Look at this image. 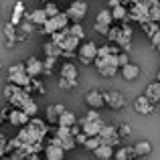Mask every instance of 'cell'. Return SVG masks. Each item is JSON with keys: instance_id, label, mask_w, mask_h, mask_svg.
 <instances>
[{"instance_id": "obj_51", "label": "cell", "mask_w": 160, "mask_h": 160, "mask_svg": "<svg viewBox=\"0 0 160 160\" xmlns=\"http://www.w3.org/2000/svg\"><path fill=\"white\" fill-rule=\"evenodd\" d=\"M156 81L160 83V69H158V73H156Z\"/></svg>"}, {"instance_id": "obj_2", "label": "cell", "mask_w": 160, "mask_h": 160, "mask_svg": "<svg viewBox=\"0 0 160 160\" xmlns=\"http://www.w3.org/2000/svg\"><path fill=\"white\" fill-rule=\"evenodd\" d=\"M98 51H99V47L93 41H85V43H81V47L77 49V57L83 65H91V63L98 59Z\"/></svg>"}, {"instance_id": "obj_53", "label": "cell", "mask_w": 160, "mask_h": 160, "mask_svg": "<svg viewBox=\"0 0 160 160\" xmlns=\"http://www.w3.org/2000/svg\"><path fill=\"white\" fill-rule=\"evenodd\" d=\"M61 2H63V0H61Z\"/></svg>"}, {"instance_id": "obj_48", "label": "cell", "mask_w": 160, "mask_h": 160, "mask_svg": "<svg viewBox=\"0 0 160 160\" xmlns=\"http://www.w3.org/2000/svg\"><path fill=\"white\" fill-rule=\"evenodd\" d=\"M24 160H41V156H39V154H27Z\"/></svg>"}, {"instance_id": "obj_6", "label": "cell", "mask_w": 160, "mask_h": 160, "mask_svg": "<svg viewBox=\"0 0 160 160\" xmlns=\"http://www.w3.org/2000/svg\"><path fill=\"white\" fill-rule=\"evenodd\" d=\"M103 124H106V122H89V120H85V118H81V120H79V128H81V132L87 134L89 138L99 136Z\"/></svg>"}, {"instance_id": "obj_24", "label": "cell", "mask_w": 160, "mask_h": 160, "mask_svg": "<svg viewBox=\"0 0 160 160\" xmlns=\"http://www.w3.org/2000/svg\"><path fill=\"white\" fill-rule=\"evenodd\" d=\"M20 109H22V112L27 113L28 118H37V112H39V106H37V102H35V99L31 98V99H28V102L24 103V106L20 108Z\"/></svg>"}, {"instance_id": "obj_9", "label": "cell", "mask_w": 160, "mask_h": 160, "mask_svg": "<svg viewBox=\"0 0 160 160\" xmlns=\"http://www.w3.org/2000/svg\"><path fill=\"white\" fill-rule=\"evenodd\" d=\"M8 122H10V126H14V128H24V126H28L31 118H28L27 113L22 112V109L12 108L10 113H8Z\"/></svg>"}, {"instance_id": "obj_23", "label": "cell", "mask_w": 160, "mask_h": 160, "mask_svg": "<svg viewBox=\"0 0 160 160\" xmlns=\"http://www.w3.org/2000/svg\"><path fill=\"white\" fill-rule=\"evenodd\" d=\"M43 49H45V55H47V57H53V59H59L63 55V49L59 47V45H55L53 41L51 43H45Z\"/></svg>"}, {"instance_id": "obj_47", "label": "cell", "mask_w": 160, "mask_h": 160, "mask_svg": "<svg viewBox=\"0 0 160 160\" xmlns=\"http://www.w3.org/2000/svg\"><path fill=\"white\" fill-rule=\"evenodd\" d=\"M120 0H108V8H109V10H112V8H116V6H120Z\"/></svg>"}, {"instance_id": "obj_37", "label": "cell", "mask_w": 160, "mask_h": 160, "mask_svg": "<svg viewBox=\"0 0 160 160\" xmlns=\"http://www.w3.org/2000/svg\"><path fill=\"white\" fill-rule=\"evenodd\" d=\"M128 63H130V57H128V53H126V51H122L120 55H118V65H120V69H122V67H126Z\"/></svg>"}, {"instance_id": "obj_38", "label": "cell", "mask_w": 160, "mask_h": 160, "mask_svg": "<svg viewBox=\"0 0 160 160\" xmlns=\"http://www.w3.org/2000/svg\"><path fill=\"white\" fill-rule=\"evenodd\" d=\"M43 63H45V73H51V71L55 69V63H57V59H53V57H47Z\"/></svg>"}, {"instance_id": "obj_17", "label": "cell", "mask_w": 160, "mask_h": 160, "mask_svg": "<svg viewBox=\"0 0 160 160\" xmlns=\"http://www.w3.org/2000/svg\"><path fill=\"white\" fill-rule=\"evenodd\" d=\"M144 95L150 99V102L156 106V103H160V83L158 81H154V83H150L148 87H146V91H144Z\"/></svg>"}, {"instance_id": "obj_46", "label": "cell", "mask_w": 160, "mask_h": 160, "mask_svg": "<svg viewBox=\"0 0 160 160\" xmlns=\"http://www.w3.org/2000/svg\"><path fill=\"white\" fill-rule=\"evenodd\" d=\"M108 47H109V53H112V55H120V53H122V49L118 47L116 43H113V45H109V43H108Z\"/></svg>"}, {"instance_id": "obj_39", "label": "cell", "mask_w": 160, "mask_h": 160, "mask_svg": "<svg viewBox=\"0 0 160 160\" xmlns=\"http://www.w3.org/2000/svg\"><path fill=\"white\" fill-rule=\"evenodd\" d=\"M57 85L61 87V89H73L75 87V83H71L69 79H63V77H59V81H57Z\"/></svg>"}, {"instance_id": "obj_11", "label": "cell", "mask_w": 160, "mask_h": 160, "mask_svg": "<svg viewBox=\"0 0 160 160\" xmlns=\"http://www.w3.org/2000/svg\"><path fill=\"white\" fill-rule=\"evenodd\" d=\"M134 109H136L140 116H148V113L154 112V103L150 102L144 93H142V95H138V98L134 99Z\"/></svg>"}, {"instance_id": "obj_42", "label": "cell", "mask_w": 160, "mask_h": 160, "mask_svg": "<svg viewBox=\"0 0 160 160\" xmlns=\"http://www.w3.org/2000/svg\"><path fill=\"white\" fill-rule=\"evenodd\" d=\"M31 89H37L39 93H45V91H47V89H45V85L39 81V79H32V85H31Z\"/></svg>"}, {"instance_id": "obj_12", "label": "cell", "mask_w": 160, "mask_h": 160, "mask_svg": "<svg viewBox=\"0 0 160 160\" xmlns=\"http://www.w3.org/2000/svg\"><path fill=\"white\" fill-rule=\"evenodd\" d=\"M27 20L28 22H32L35 27H45V22L49 20V16H47V12H45V8H35V10H31V12H27Z\"/></svg>"}, {"instance_id": "obj_30", "label": "cell", "mask_w": 160, "mask_h": 160, "mask_svg": "<svg viewBox=\"0 0 160 160\" xmlns=\"http://www.w3.org/2000/svg\"><path fill=\"white\" fill-rule=\"evenodd\" d=\"M69 32H71L73 37H77V39H81V41H83V37H85L81 22H73V24H69Z\"/></svg>"}, {"instance_id": "obj_34", "label": "cell", "mask_w": 160, "mask_h": 160, "mask_svg": "<svg viewBox=\"0 0 160 160\" xmlns=\"http://www.w3.org/2000/svg\"><path fill=\"white\" fill-rule=\"evenodd\" d=\"M55 136H57V138H67V136H73V134H71V128H65V126H59V128L55 130Z\"/></svg>"}, {"instance_id": "obj_25", "label": "cell", "mask_w": 160, "mask_h": 160, "mask_svg": "<svg viewBox=\"0 0 160 160\" xmlns=\"http://www.w3.org/2000/svg\"><path fill=\"white\" fill-rule=\"evenodd\" d=\"M112 16H113V20H122V22H126V18H128V8H126L124 4H120V6L112 8Z\"/></svg>"}, {"instance_id": "obj_1", "label": "cell", "mask_w": 160, "mask_h": 160, "mask_svg": "<svg viewBox=\"0 0 160 160\" xmlns=\"http://www.w3.org/2000/svg\"><path fill=\"white\" fill-rule=\"evenodd\" d=\"M69 16H67V12H61V14H57L55 18H49L47 22H45V27H41L43 28V35H49V37H53L55 32H59V31H65V28H69Z\"/></svg>"}, {"instance_id": "obj_26", "label": "cell", "mask_w": 160, "mask_h": 160, "mask_svg": "<svg viewBox=\"0 0 160 160\" xmlns=\"http://www.w3.org/2000/svg\"><path fill=\"white\" fill-rule=\"evenodd\" d=\"M24 73H27V65H24V63H12V65L8 67V77H14V75H24Z\"/></svg>"}, {"instance_id": "obj_7", "label": "cell", "mask_w": 160, "mask_h": 160, "mask_svg": "<svg viewBox=\"0 0 160 160\" xmlns=\"http://www.w3.org/2000/svg\"><path fill=\"white\" fill-rule=\"evenodd\" d=\"M85 103L89 106V109H99L106 106V98H103V91L91 89L85 93Z\"/></svg>"}, {"instance_id": "obj_21", "label": "cell", "mask_w": 160, "mask_h": 160, "mask_svg": "<svg viewBox=\"0 0 160 160\" xmlns=\"http://www.w3.org/2000/svg\"><path fill=\"white\" fill-rule=\"evenodd\" d=\"M112 22H113V16H112V10H109V8L98 12V16H95V24H102V27H112Z\"/></svg>"}, {"instance_id": "obj_36", "label": "cell", "mask_w": 160, "mask_h": 160, "mask_svg": "<svg viewBox=\"0 0 160 160\" xmlns=\"http://www.w3.org/2000/svg\"><path fill=\"white\" fill-rule=\"evenodd\" d=\"M85 120H89V122H103L98 109H89V112H87V116H85Z\"/></svg>"}, {"instance_id": "obj_18", "label": "cell", "mask_w": 160, "mask_h": 160, "mask_svg": "<svg viewBox=\"0 0 160 160\" xmlns=\"http://www.w3.org/2000/svg\"><path fill=\"white\" fill-rule=\"evenodd\" d=\"M57 126H65V128H73V126H77V116H75L73 112H69V109H65V112L59 116V124Z\"/></svg>"}, {"instance_id": "obj_32", "label": "cell", "mask_w": 160, "mask_h": 160, "mask_svg": "<svg viewBox=\"0 0 160 160\" xmlns=\"http://www.w3.org/2000/svg\"><path fill=\"white\" fill-rule=\"evenodd\" d=\"M45 12H47L49 18H55L57 14H61V10H59V6L55 2H47V4H45Z\"/></svg>"}, {"instance_id": "obj_4", "label": "cell", "mask_w": 160, "mask_h": 160, "mask_svg": "<svg viewBox=\"0 0 160 160\" xmlns=\"http://www.w3.org/2000/svg\"><path fill=\"white\" fill-rule=\"evenodd\" d=\"M128 18L136 20V22L144 24L150 20V14H148V6L146 4H130L128 8Z\"/></svg>"}, {"instance_id": "obj_15", "label": "cell", "mask_w": 160, "mask_h": 160, "mask_svg": "<svg viewBox=\"0 0 160 160\" xmlns=\"http://www.w3.org/2000/svg\"><path fill=\"white\" fill-rule=\"evenodd\" d=\"M113 158L116 160H136V150H134V144L130 146H120V148L116 150V154H113Z\"/></svg>"}, {"instance_id": "obj_41", "label": "cell", "mask_w": 160, "mask_h": 160, "mask_svg": "<svg viewBox=\"0 0 160 160\" xmlns=\"http://www.w3.org/2000/svg\"><path fill=\"white\" fill-rule=\"evenodd\" d=\"M32 27H35V24H32V22H28V20H27V22H22V24H20V28H18V31L20 32H24V35H31V32H32Z\"/></svg>"}, {"instance_id": "obj_13", "label": "cell", "mask_w": 160, "mask_h": 160, "mask_svg": "<svg viewBox=\"0 0 160 160\" xmlns=\"http://www.w3.org/2000/svg\"><path fill=\"white\" fill-rule=\"evenodd\" d=\"M45 158L47 160H65V150L55 142H49L45 146Z\"/></svg>"}, {"instance_id": "obj_40", "label": "cell", "mask_w": 160, "mask_h": 160, "mask_svg": "<svg viewBox=\"0 0 160 160\" xmlns=\"http://www.w3.org/2000/svg\"><path fill=\"white\" fill-rule=\"evenodd\" d=\"M118 37H120V27H112V28H109V32H108V39L112 41V43H116Z\"/></svg>"}, {"instance_id": "obj_5", "label": "cell", "mask_w": 160, "mask_h": 160, "mask_svg": "<svg viewBox=\"0 0 160 160\" xmlns=\"http://www.w3.org/2000/svg\"><path fill=\"white\" fill-rule=\"evenodd\" d=\"M24 65H27L28 77H32V79H37L41 73H45V63L41 61L39 57H28L27 61H24Z\"/></svg>"}, {"instance_id": "obj_28", "label": "cell", "mask_w": 160, "mask_h": 160, "mask_svg": "<svg viewBox=\"0 0 160 160\" xmlns=\"http://www.w3.org/2000/svg\"><path fill=\"white\" fill-rule=\"evenodd\" d=\"M20 89H24V87H18V85H14V83H8V85L4 87V98H6V102H10Z\"/></svg>"}, {"instance_id": "obj_14", "label": "cell", "mask_w": 160, "mask_h": 160, "mask_svg": "<svg viewBox=\"0 0 160 160\" xmlns=\"http://www.w3.org/2000/svg\"><path fill=\"white\" fill-rule=\"evenodd\" d=\"M120 73H122V77L126 79V81H134V79H138L140 77V67L136 65V63H128L126 67H122L120 69Z\"/></svg>"}, {"instance_id": "obj_43", "label": "cell", "mask_w": 160, "mask_h": 160, "mask_svg": "<svg viewBox=\"0 0 160 160\" xmlns=\"http://www.w3.org/2000/svg\"><path fill=\"white\" fill-rule=\"evenodd\" d=\"M87 140H89V136H87V134H83V132H79L77 136H75V142H77V144H81V146H85Z\"/></svg>"}, {"instance_id": "obj_33", "label": "cell", "mask_w": 160, "mask_h": 160, "mask_svg": "<svg viewBox=\"0 0 160 160\" xmlns=\"http://www.w3.org/2000/svg\"><path fill=\"white\" fill-rule=\"evenodd\" d=\"M99 146H102V140H99V136H93V138H89V140L85 142V148L89 150V152H95Z\"/></svg>"}, {"instance_id": "obj_16", "label": "cell", "mask_w": 160, "mask_h": 160, "mask_svg": "<svg viewBox=\"0 0 160 160\" xmlns=\"http://www.w3.org/2000/svg\"><path fill=\"white\" fill-rule=\"evenodd\" d=\"M93 65H95V69L99 71V73L103 75V77H113V75L118 73V67H113V65H109V63H106V61H102V59H95L93 61Z\"/></svg>"}, {"instance_id": "obj_3", "label": "cell", "mask_w": 160, "mask_h": 160, "mask_svg": "<svg viewBox=\"0 0 160 160\" xmlns=\"http://www.w3.org/2000/svg\"><path fill=\"white\" fill-rule=\"evenodd\" d=\"M67 16H69V20H73V22H81L83 18H85L87 14V2L85 0H75V2L69 4V8H67Z\"/></svg>"}, {"instance_id": "obj_52", "label": "cell", "mask_w": 160, "mask_h": 160, "mask_svg": "<svg viewBox=\"0 0 160 160\" xmlns=\"http://www.w3.org/2000/svg\"><path fill=\"white\" fill-rule=\"evenodd\" d=\"M41 2H45V4H47V2H49V0H41Z\"/></svg>"}, {"instance_id": "obj_22", "label": "cell", "mask_w": 160, "mask_h": 160, "mask_svg": "<svg viewBox=\"0 0 160 160\" xmlns=\"http://www.w3.org/2000/svg\"><path fill=\"white\" fill-rule=\"evenodd\" d=\"M24 14H27V12H24V4L22 2H16L14 4V10H12V20H10V22L14 24V27H18Z\"/></svg>"}, {"instance_id": "obj_49", "label": "cell", "mask_w": 160, "mask_h": 160, "mask_svg": "<svg viewBox=\"0 0 160 160\" xmlns=\"http://www.w3.org/2000/svg\"><path fill=\"white\" fill-rule=\"evenodd\" d=\"M4 120H6V116H4V112H2V109H0V124H2Z\"/></svg>"}, {"instance_id": "obj_45", "label": "cell", "mask_w": 160, "mask_h": 160, "mask_svg": "<svg viewBox=\"0 0 160 160\" xmlns=\"http://www.w3.org/2000/svg\"><path fill=\"white\" fill-rule=\"evenodd\" d=\"M93 27H95V31H98L99 35H103V37H108L109 28H112V27H102V24H93Z\"/></svg>"}, {"instance_id": "obj_31", "label": "cell", "mask_w": 160, "mask_h": 160, "mask_svg": "<svg viewBox=\"0 0 160 160\" xmlns=\"http://www.w3.org/2000/svg\"><path fill=\"white\" fill-rule=\"evenodd\" d=\"M142 28H144V32H146L148 37H152L154 32H158V31H160V24H158V22H152V20H148V22L142 24Z\"/></svg>"}, {"instance_id": "obj_29", "label": "cell", "mask_w": 160, "mask_h": 160, "mask_svg": "<svg viewBox=\"0 0 160 160\" xmlns=\"http://www.w3.org/2000/svg\"><path fill=\"white\" fill-rule=\"evenodd\" d=\"M16 35H18V28H16L12 22H8L6 27H4V37H6L10 43H14V41H16Z\"/></svg>"}, {"instance_id": "obj_8", "label": "cell", "mask_w": 160, "mask_h": 160, "mask_svg": "<svg viewBox=\"0 0 160 160\" xmlns=\"http://www.w3.org/2000/svg\"><path fill=\"white\" fill-rule=\"evenodd\" d=\"M59 77H63V79H69L71 83H75V85H77V77H79L77 65H75L73 61H65V63L61 65V71H59Z\"/></svg>"}, {"instance_id": "obj_10", "label": "cell", "mask_w": 160, "mask_h": 160, "mask_svg": "<svg viewBox=\"0 0 160 160\" xmlns=\"http://www.w3.org/2000/svg\"><path fill=\"white\" fill-rule=\"evenodd\" d=\"M103 98H106V106L112 108V109L126 108V98L120 93V91H106V93H103Z\"/></svg>"}, {"instance_id": "obj_50", "label": "cell", "mask_w": 160, "mask_h": 160, "mask_svg": "<svg viewBox=\"0 0 160 160\" xmlns=\"http://www.w3.org/2000/svg\"><path fill=\"white\" fill-rule=\"evenodd\" d=\"M122 4H124V6H130V4H132V0H120Z\"/></svg>"}, {"instance_id": "obj_27", "label": "cell", "mask_w": 160, "mask_h": 160, "mask_svg": "<svg viewBox=\"0 0 160 160\" xmlns=\"http://www.w3.org/2000/svg\"><path fill=\"white\" fill-rule=\"evenodd\" d=\"M45 112H47V113H45V116H47V120H45L47 124H59V116H61V113L57 112V108H55V106H49Z\"/></svg>"}, {"instance_id": "obj_44", "label": "cell", "mask_w": 160, "mask_h": 160, "mask_svg": "<svg viewBox=\"0 0 160 160\" xmlns=\"http://www.w3.org/2000/svg\"><path fill=\"white\" fill-rule=\"evenodd\" d=\"M150 43H152V47L160 49V31H158V32H154V35L150 37Z\"/></svg>"}, {"instance_id": "obj_19", "label": "cell", "mask_w": 160, "mask_h": 160, "mask_svg": "<svg viewBox=\"0 0 160 160\" xmlns=\"http://www.w3.org/2000/svg\"><path fill=\"white\" fill-rule=\"evenodd\" d=\"M113 146H109V144H102L98 150L93 152V156L98 158V160H109V158H113Z\"/></svg>"}, {"instance_id": "obj_20", "label": "cell", "mask_w": 160, "mask_h": 160, "mask_svg": "<svg viewBox=\"0 0 160 160\" xmlns=\"http://www.w3.org/2000/svg\"><path fill=\"white\" fill-rule=\"evenodd\" d=\"M134 150H136V156L142 158V156H148V154H152V144H150L148 140H140L134 144Z\"/></svg>"}, {"instance_id": "obj_35", "label": "cell", "mask_w": 160, "mask_h": 160, "mask_svg": "<svg viewBox=\"0 0 160 160\" xmlns=\"http://www.w3.org/2000/svg\"><path fill=\"white\" fill-rule=\"evenodd\" d=\"M130 132H132V130H130V124H126V122L118 126V134H120V138H128Z\"/></svg>"}]
</instances>
